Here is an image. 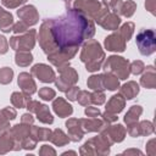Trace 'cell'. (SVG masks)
Returning a JSON list of instances; mask_svg holds the SVG:
<instances>
[{"instance_id":"obj_1","label":"cell","mask_w":156,"mask_h":156,"mask_svg":"<svg viewBox=\"0 0 156 156\" xmlns=\"http://www.w3.org/2000/svg\"><path fill=\"white\" fill-rule=\"evenodd\" d=\"M95 34V24L83 12L67 9L55 18H46L39 28V45L48 60L60 67L68 63L78 52V48Z\"/></svg>"},{"instance_id":"obj_2","label":"cell","mask_w":156,"mask_h":156,"mask_svg":"<svg viewBox=\"0 0 156 156\" xmlns=\"http://www.w3.org/2000/svg\"><path fill=\"white\" fill-rule=\"evenodd\" d=\"M79 58L83 63H85V69L88 72H98L102 67L106 57L100 43L95 39H88L83 43Z\"/></svg>"},{"instance_id":"obj_3","label":"cell","mask_w":156,"mask_h":156,"mask_svg":"<svg viewBox=\"0 0 156 156\" xmlns=\"http://www.w3.org/2000/svg\"><path fill=\"white\" fill-rule=\"evenodd\" d=\"M66 9L83 12L95 22H99L110 10L99 0H66Z\"/></svg>"},{"instance_id":"obj_4","label":"cell","mask_w":156,"mask_h":156,"mask_svg":"<svg viewBox=\"0 0 156 156\" xmlns=\"http://www.w3.org/2000/svg\"><path fill=\"white\" fill-rule=\"evenodd\" d=\"M102 69L105 72H110L115 74L118 79H122V80L127 79L130 74L128 60L117 55H112L107 57V60L102 63Z\"/></svg>"},{"instance_id":"obj_5","label":"cell","mask_w":156,"mask_h":156,"mask_svg":"<svg viewBox=\"0 0 156 156\" xmlns=\"http://www.w3.org/2000/svg\"><path fill=\"white\" fill-rule=\"evenodd\" d=\"M57 71H58V77L55 78L54 83H55L56 88H58L60 91L65 93L68 88L77 84L79 77H78V73L76 72V69L69 66V62L57 67Z\"/></svg>"},{"instance_id":"obj_6","label":"cell","mask_w":156,"mask_h":156,"mask_svg":"<svg viewBox=\"0 0 156 156\" xmlns=\"http://www.w3.org/2000/svg\"><path fill=\"white\" fill-rule=\"evenodd\" d=\"M139 52L144 56H150L156 51V34L152 29H141L135 38Z\"/></svg>"},{"instance_id":"obj_7","label":"cell","mask_w":156,"mask_h":156,"mask_svg":"<svg viewBox=\"0 0 156 156\" xmlns=\"http://www.w3.org/2000/svg\"><path fill=\"white\" fill-rule=\"evenodd\" d=\"M37 39V30L28 29L23 34H16L10 38L9 45L11 49L16 51H30L35 45Z\"/></svg>"},{"instance_id":"obj_8","label":"cell","mask_w":156,"mask_h":156,"mask_svg":"<svg viewBox=\"0 0 156 156\" xmlns=\"http://www.w3.org/2000/svg\"><path fill=\"white\" fill-rule=\"evenodd\" d=\"M30 127L32 124H26V123H18V124H15L10 128V130L7 132L12 139L15 140V145H13V151H20L22 149L21 146V141L29 136L30 135Z\"/></svg>"},{"instance_id":"obj_9","label":"cell","mask_w":156,"mask_h":156,"mask_svg":"<svg viewBox=\"0 0 156 156\" xmlns=\"http://www.w3.org/2000/svg\"><path fill=\"white\" fill-rule=\"evenodd\" d=\"M99 133L104 135L105 138H107L111 141V144H115V143H121L124 140L127 130L122 124L117 123V124H106Z\"/></svg>"},{"instance_id":"obj_10","label":"cell","mask_w":156,"mask_h":156,"mask_svg":"<svg viewBox=\"0 0 156 156\" xmlns=\"http://www.w3.org/2000/svg\"><path fill=\"white\" fill-rule=\"evenodd\" d=\"M30 74L43 83H54L56 74L54 69L45 63H37L30 68Z\"/></svg>"},{"instance_id":"obj_11","label":"cell","mask_w":156,"mask_h":156,"mask_svg":"<svg viewBox=\"0 0 156 156\" xmlns=\"http://www.w3.org/2000/svg\"><path fill=\"white\" fill-rule=\"evenodd\" d=\"M17 16L28 27L34 26L39 22V13L33 5H24L20 7V10H17Z\"/></svg>"},{"instance_id":"obj_12","label":"cell","mask_w":156,"mask_h":156,"mask_svg":"<svg viewBox=\"0 0 156 156\" xmlns=\"http://www.w3.org/2000/svg\"><path fill=\"white\" fill-rule=\"evenodd\" d=\"M66 128H67V135L69 138V141H79L84 136L85 132L82 128L80 124V118H68L66 122Z\"/></svg>"},{"instance_id":"obj_13","label":"cell","mask_w":156,"mask_h":156,"mask_svg":"<svg viewBox=\"0 0 156 156\" xmlns=\"http://www.w3.org/2000/svg\"><path fill=\"white\" fill-rule=\"evenodd\" d=\"M126 40L119 35L118 32H115L105 38L104 45L108 51L113 52H123L126 50Z\"/></svg>"},{"instance_id":"obj_14","label":"cell","mask_w":156,"mask_h":156,"mask_svg":"<svg viewBox=\"0 0 156 156\" xmlns=\"http://www.w3.org/2000/svg\"><path fill=\"white\" fill-rule=\"evenodd\" d=\"M17 83H18V87L21 88V90L24 94L33 95L37 91V84H35L32 74H29L28 72L20 73L18 78H17Z\"/></svg>"},{"instance_id":"obj_15","label":"cell","mask_w":156,"mask_h":156,"mask_svg":"<svg viewBox=\"0 0 156 156\" xmlns=\"http://www.w3.org/2000/svg\"><path fill=\"white\" fill-rule=\"evenodd\" d=\"M89 141L91 143V145L95 150V155H108L110 154V147L112 144L104 135L99 134V135L89 139Z\"/></svg>"},{"instance_id":"obj_16","label":"cell","mask_w":156,"mask_h":156,"mask_svg":"<svg viewBox=\"0 0 156 156\" xmlns=\"http://www.w3.org/2000/svg\"><path fill=\"white\" fill-rule=\"evenodd\" d=\"M52 110L54 112L61 117V118H65V117H69L72 113H73V107L71 104H68L63 98H56L54 101H52Z\"/></svg>"},{"instance_id":"obj_17","label":"cell","mask_w":156,"mask_h":156,"mask_svg":"<svg viewBox=\"0 0 156 156\" xmlns=\"http://www.w3.org/2000/svg\"><path fill=\"white\" fill-rule=\"evenodd\" d=\"M80 124L85 133H91V132H100L108 123L104 122L98 117H89V118H80Z\"/></svg>"},{"instance_id":"obj_18","label":"cell","mask_w":156,"mask_h":156,"mask_svg":"<svg viewBox=\"0 0 156 156\" xmlns=\"http://www.w3.org/2000/svg\"><path fill=\"white\" fill-rule=\"evenodd\" d=\"M98 24H99L100 27H102L104 29H106V30H117L118 27H119V24H121V18H119L118 15H116V13L108 11V12L98 22Z\"/></svg>"},{"instance_id":"obj_19","label":"cell","mask_w":156,"mask_h":156,"mask_svg":"<svg viewBox=\"0 0 156 156\" xmlns=\"http://www.w3.org/2000/svg\"><path fill=\"white\" fill-rule=\"evenodd\" d=\"M140 84L146 89L156 88V71L154 66H147L144 69V73L140 78Z\"/></svg>"},{"instance_id":"obj_20","label":"cell","mask_w":156,"mask_h":156,"mask_svg":"<svg viewBox=\"0 0 156 156\" xmlns=\"http://www.w3.org/2000/svg\"><path fill=\"white\" fill-rule=\"evenodd\" d=\"M139 90H140L139 84L134 80H129V82L124 83L122 87H119L118 94H121L126 100H132L139 94Z\"/></svg>"},{"instance_id":"obj_21","label":"cell","mask_w":156,"mask_h":156,"mask_svg":"<svg viewBox=\"0 0 156 156\" xmlns=\"http://www.w3.org/2000/svg\"><path fill=\"white\" fill-rule=\"evenodd\" d=\"M126 106V99L121 95H113L110 98V100L106 104V111H110L112 113H119Z\"/></svg>"},{"instance_id":"obj_22","label":"cell","mask_w":156,"mask_h":156,"mask_svg":"<svg viewBox=\"0 0 156 156\" xmlns=\"http://www.w3.org/2000/svg\"><path fill=\"white\" fill-rule=\"evenodd\" d=\"M13 16L0 6V29L4 33H10L13 27Z\"/></svg>"},{"instance_id":"obj_23","label":"cell","mask_w":156,"mask_h":156,"mask_svg":"<svg viewBox=\"0 0 156 156\" xmlns=\"http://www.w3.org/2000/svg\"><path fill=\"white\" fill-rule=\"evenodd\" d=\"M30 96L32 95L24 94L23 91H13L11 95V104L16 108H26V105L30 100Z\"/></svg>"},{"instance_id":"obj_24","label":"cell","mask_w":156,"mask_h":156,"mask_svg":"<svg viewBox=\"0 0 156 156\" xmlns=\"http://www.w3.org/2000/svg\"><path fill=\"white\" fill-rule=\"evenodd\" d=\"M49 141H51L56 146H65L69 143V138L67 134H65V132L62 129L56 128L51 132V136H50Z\"/></svg>"},{"instance_id":"obj_25","label":"cell","mask_w":156,"mask_h":156,"mask_svg":"<svg viewBox=\"0 0 156 156\" xmlns=\"http://www.w3.org/2000/svg\"><path fill=\"white\" fill-rule=\"evenodd\" d=\"M51 129L49 128H39L37 126H33L30 127V135L37 140V141H46V140H50V136H51Z\"/></svg>"},{"instance_id":"obj_26","label":"cell","mask_w":156,"mask_h":156,"mask_svg":"<svg viewBox=\"0 0 156 156\" xmlns=\"http://www.w3.org/2000/svg\"><path fill=\"white\" fill-rule=\"evenodd\" d=\"M35 115H37L38 121L41 122V123H44V124H51L54 122V117H52L49 107L46 105H44V104H41L39 106V108L37 110Z\"/></svg>"},{"instance_id":"obj_27","label":"cell","mask_w":156,"mask_h":156,"mask_svg":"<svg viewBox=\"0 0 156 156\" xmlns=\"http://www.w3.org/2000/svg\"><path fill=\"white\" fill-rule=\"evenodd\" d=\"M143 113V107L140 105H133L130 106V108L127 111L126 116H124V123L126 124H130L134 122H138L139 117Z\"/></svg>"},{"instance_id":"obj_28","label":"cell","mask_w":156,"mask_h":156,"mask_svg":"<svg viewBox=\"0 0 156 156\" xmlns=\"http://www.w3.org/2000/svg\"><path fill=\"white\" fill-rule=\"evenodd\" d=\"M102 82H104L105 89H108V90H111V91L117 90V89L119 88V79H118L115 74H112V73H110V72L102 73Z\"/></svg>"},{"instance_id":"obj_29","label":"cell","mask_w":156,"mask_h":156,"mask_svg":"<svg viewBox=\"0 0 156 156\" xmlns=\"http://www.w3.org/2000/svg\"><path fill=\"white\" fill-rule=\"evenodd\" d=\"M13 145H15V140L9 133L0 134V155L7 154L9 151L13 150Z\"/></svg>"},{"instance_id":"obj_30","label":"cell","mask_w":156,"mask_h":156,"mask_svg":"<svg viewBox=\"0 0 156 156\" xmlns=\"http://www.w3.org/2000/svg\"><path fill=\"white\" fill-rule=\"evenodd\" d=\"M33 61V55L30 51H16L15 55V62L20 67H27L32 63Z\"/></svg>"},{"instance_id":"obj_31","label":"cell","mask_w":156,"mask_h":156,"mask_svg":"<svg viewBox=\"0 0 156 156\" xmlns=\"http://www.w3.org/2000/svg\"><path fill=\"white\" fill-rule=\"evenodd\" d=\"M87 85L88 88H90L91 90H105L104 87V82H102V74H93L88 78L87 80Z\"/></svg>"},{"instance_id":"obj_32","label":"cell","mask_w":156,"mask_h":156,"mask_svg":"<svg viewBox=\"0 0 156 156\" xmlns=\"http://www.w3.org/2000/svg\"><path fill=\"white\" fill-rule=\"evenodd\" d=\"M135 10H136V4L133 0H127V1H124L122 4L121 10H119V15L129 18V17H132L134 15Z\"/></svg>"},{"instance_id":"obj_33","label":"cell","mask_w":156,"mask_h":156,"mask_svg":"<svg viewBox=\"0 0 156 156\" xmlns=\"http://www.w3.org/2000/svg\"><path fill=\"white\" fill-rule=\"evenodd\" d=\"M134 28H135V26H134L133 22H126L124 24L121 26V28H118V29H119L118 33H119V35H121L126 41H128V40L133 37Z\"/></svg>"},{"instance_id":"obj_34","label":"cell","mask_w":156,"mask_h":156,"mask_svg":"<svg viewBox=\"0 0 156 156\" xmlns=\"http://www.w3.org/2000/svg\"><path fill=\"white\" fill-rule=\"evenodd\" d=\"M13 78V71L10 67H2L0 68V84H9L12 82Z\"/></svg>"},{"instance_id":"obj_35","label":"cell","mask_w":156,"mask_h":156,"mask_svg":"<svg viewBox=\"0 0 156 156\" xmlns=\"http://www.w3.org/2000/svg\"><path fill=\"white\" fill-rule=\"evenodd\" d=\"M138 127H139V134L140 135H150L154 133V124L150 121H141L138 122Z\"/></svg>"},{"instance_id":"obj_36","label":"cell","mask_w":156,"mask_h":156,"mask_svg":"<svg viewBox=\"0 0 156 156\" xmlns=\"http://www.w3.org/2000/svg\"><path fill=\"white\" fill-rule=\"evenodd\" d=\"M38 95H39V98H40L41 100H44V101H50V100H54V98L56 96V93H55L54 89H51V88H49V87H43V88L39 89Z\"/></svg>"},{"instance_id":"obj_37","label":"cell","mask_w":156,"mask_h":156,"mask_svg":"<svg viewBox=\"0 0 156 156\" xmlns=\"http://www.w3.org/2000/svg\"><path fill=\"white\" fill-rule=\"evenodd\" d=\"M90 99H91V104L100 106V105L105 104V101H106V95H105L104 91H101V90H94L93 93H90Z\"/></svg>"},{"instance_id":"obj_38","label":"cell","mask_w":156,"mask_h":156,"mask_svg":"<svg viewBox=\"0 0 156 156\" xmlns=\"http://www.w3.org/2000/svg\"><path fill=\"white\" fill-rule=\"evenodd\" d=\"M77 101L82 106H89L91 105V99H90V93L88 90H79L77 95Z\"/></svg>"},{"instance_id":"obj_39","label":"cell","mask_w":156,"mask_h":156,"mask_svg":"<svg viewBox=\"0 0 156 156\" xmlns=\"http://www.w3.org/2000/svg\"><path fill=\"white\" fill-rule=\"evenodd\" d=\"M144 69H145V65L140 60H135L132 63H129V71L132 74H135V76L141 74L144 72Z\"/></svg>"},{"instance_id":"obj_40","label":"cell","mask_w":156,"mask_h":156,"mask_svg":"<svg viewBox=\"0 0 156 156\" xmlns=\"http://www.w3.org/2000/svg\"><path fill=\"white\" fill-rule=\"evenodd\" d=\"M37 140L32 136V135H29V136H27V138H24L22 141H21V146H22V149H24V150H33L35 146H37Z\"/></svg>"},{"instance_id":"obj_41","label":"cell","mask_w":156,"mask_h":156,"mask_svg":"<svg viewBox=\"0 0 156 156\" xmlns=\"http://www.w3.org/2000/svg\"><path fill=\"white\" fill-rule=\"evenodd\" d=\"M28 26L23 22V21H18V22H16V23H13V27H12V32L15 33V34H23V33H26L27 30H28Z\"/></svg>"},{"instance_id":"obj_42","label":"cell","mask_w":156,"mask_h":156,"mask_svg":"<svg viewBox=\"0 0 156 156\" xmlns=\"http://www.w3.org/2000/svg\"><path fill=\"white\" fill-rule=\"evenodd\" d=\"M100 116H101V119H102L104 122L108 123V124L115 123V122L118 119L117 113H112V112H110V111H105V112H104V113H101Z\"/></svg>"},{"instance_id":"obj_43","label":"cell","mask_w":156,"mask_h":156,"mask_svg":"<svg viewBox=\"0 0 156 156\" xmlns=\"http://www.w3.org/2000/svg\"><path fill=\"white\" fill-rule=\"evenodd\" d=\"M27 0H1V4L7 9H16L23 4H26Z\"/></svg>"},{"instance_id":"obj_44","label":"cell","mask_w":156,"mask_h":156,"mask_svg":"<svg viewBox=\"0 0 156 156\" xmlns=\"http://www.w3.org/2000/svg\"><path fill=\"white\" fill-rule=\"evenodd\" d=\"M78 91H79V88L77 85H72L71 88H68L65 93H66V98L69 100V101H76L77 100V95H78Z\"/></svg>"},{"instance_id":"obj_45","label":"cell","mask_w":156,"mask_h":156,"mask_svg":"<svg viewBox=\"0 0 156 156\" xmlns=\"http://www.w3.org/2000/svg\"><path fill=\"white\" fill-rule=\"evenodd\" d=\"M127 133L133 136V138H138L140 136L139 134V127H138V122H134V123H130V124H127Z\"/></svg>"},{"instance_id":"obj_46","label":"cell","mask_w":156,"mask_h":156,"mask_svg":"<svg viewBox=\"0 0 156 156\" xmlns=\"http://www.w3.org/2000/svg\"><path fill=\"white\" fill-rule=\"evenodd\" d=\"M84 113L88 116V117H99L101 115L99 107H94L91 105L89 106H85V110H84Z\"/></svg>"},{"instance_id":"obj_47","label":"cell","mask_w":156,"mask_h":156,"mask_svg":"<svg viewBox=\"0 0 156 156\" xmlns=\"http://www.w3.org/2000/svg\"><path fill=\"white\" fill-rule=\"evenodd\" d=\"M1 111H2V115L5 116V118L9 119V121H12V119H15L17 117V112H16V110L13 107H5Z\"/></svg>"},{"instance_id":"obj_48","label":"cell","mask_w":156,"mask_h":156,"mask_svg":"<svg viewBox=\"0 0 156 156\" xmlns=\"http://www.w3.org/2000/svg\"><path fill=\"white\" fill-rule=\"evenodd\" d=\"M40 105H41V104H40L38 100H32V99H30V100L27 102L26 108L28 110V112H30V113H35Z\"/></svg>"},{"instance_id":"obj_49","label":"cell","mask_w":156,"mask_h":156,"mask_svg":"<svg viewBox=\"0 0 156 156\" xmlns=\"http://www.w3.org/2000/svg\"><path fill=\"white\" fill-rule=\"evenodd\" d=\"M39 155H40V156H49V155L55 156V155H56V151H55V149H52L51 146L44 144V145H41V147H40V150H39Z\"/></svg>"},{"instance_id":"obj_50","label":"cell","mask_w":156,"mask_h":156,"mask_svg":"<svg viewBox=\"0 0 156 156\" xmlns=\"http://www.w3.org/2000/svg\"><path fill=\"white\" fill-rule=\"evenodd\" d=\"M9 51V41L4 35H0V55H4Z\"/></svg>"},{"instance_id":"obj_51","label":"cell","mask_w":156,"mask_h":156,"mask_svg":"<svg viewBox=\"0 0 156 156\" xmlns=\"http://www.w3.org/2000/svg\"><path fill=\"white\" fill-rule=\"evenodd\" d=\"M146 154L150 156H154L156 154V146H155V139H150L146 144Z\"/></svg>"},{"instance_id":"obj_52","label":"cell","mask_w":156,"mask_h":156,"mask_svg":"<svg viewBox=\"0 0 156 156\" xmlns=\"http://www.w3.org/2000/svg\"><path fill=\"white\" fill-rule=\"evenodd\" d=\"M21 122H22V123H26V124H33V122H34V117L32 116L30 112L23 113V115L21 116Z\"/></svg>"},{"instance_id":"obj_53","label":"cell","mask_w":156,"mask_h":156,"mask_svg":"<svg viewBox=\"0 0 156 156\" xmlns=\"http://www.w3.org/2000/svg\"><path fill=\"white\" fill-rule=\"evenodd\" d=\"M10 121L9 119H2L0 121V134H5L10 130Z\"/></svg>"},{"instance_id":"obj_54","label":"cell","mask_w":156,"mask_h":156,"mask_svg":"<svg viewBox=\"0 0 156 156\" xmlns=\"http://www.w3.org/2000/svg\"><path fill=\"white\" fill-rule=\"evenodd\" d=\"M145 7H146V10H147L151 15H155L156 0H146V1H145Z\"/></svg>"},{"instance_id":"obj_55","label":"cell","mask_w":156,"mask_h":156,"mask_svg":"<svg viewBox=\"0 0 156 156\" xmlns=\"http://www.w3.org/2000/svg\"><path fill=\"white\" fill-rule=\"evenodd\" d=\"M143 155V152L138 149H128V150H124L123 151V155Z\"/></svg>"},{"instance_id":"obj_56","label":"cell","mask_w":156,"mask_h":156,"mask_svg":"<svg viewBox=\"0 0 156 156\" xmlns=\"http://www.w3.org/2000/svg\"><path fill=\"white\" fill-rule=\"evenodd\" d=\"M77 155V152L76 151H65V152H62V156H65V155Z\"/></svg>"},{"instance_id":"obj_57","label":"cell","mask_w":156,"mask_h":156,"mask_svg":"<svg viewBox=\"0 0 156 156\" xmlns=\"http://www.w3.org/2000/svg\"><path fill=\"white\" fill-rule=\"evenodd\" d=\"M2 119H6V118H5V116L2 115V111L0 110V121H2Z\"/></svg>"}]
</instances>
